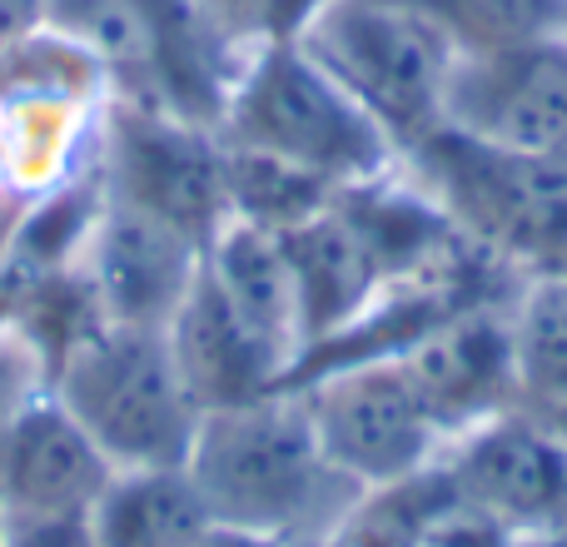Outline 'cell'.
<instances>
[{
  "mask_svg": "<svg viewBox=\"0 0 567 547\" xmlns=\"http://www.w3.org/2000/svg\"><path fill=\"white\" fill-rule=\"evenodd\" d=\"M185 468L215 528L279 547H319L363 493L323 453L299 389L205 413Z\"/></svg>",
  "mask_w": 567,
  "mask_h": 547,
  "instance_id": "1",
  "label": "cell"
},
{
  "mask_svg": "<svg viewBox=\"0 0 567 547\" xmlns=\"http://www.w3.org/2000/svg\"><path fill=\"white\" fill-rule=\"evenodd\" d=\"M6 547H100L90 513H0Z\"/></svg>",
  "mask_w": 567,
  "mask_h": 547,
  "instance_id": "22",
  "label": "cell"
},
{
  "mask_svg": "<svg viewBox=\"0 0 567 547\" xmlns=\"http://www.w3.org/2000/svg\"><path fill=\"white\" fill-rule=\"evenodd\" d=\"M333 195H339V185H329L323 175L284 165L275 155L225 145V199H229V219H239V225L284 235V229L313 219L319 209H329Z\"/></svg>",
  "mask_w": 567,
  "mask_h": 547,
  "instance_id": "19",
  "label": "cell"
},
{
  "mask_svg": "<svg viewBox=\"0 0 567 547\" xmlns=\"http://www.w3.org/2000/svg\"><path fill=\"white\" fill-rule=\"evenodd\" d=\"M199 547H279V543H265V538H249V533H229V528H215Z\"/></svg>",
  "mask_w": 567,
  "mask_h": 547,
  "instance_id": "25",
  "label": "cell"
},
{
  "mask_svg": "<svg viewBox=\"0 0 567 547\" xmlns=\"http://www.w3.org/2000/svg\"><path fill=\"white\" fill-rule=\"evenodd\" d=\"M449 498L439 463L403 483H383V488L359 493L349 513L329 528L319 547H419V533Z\"/></svg>",
  "mask_w": 567,
  "mask_h": 547,
  "instance_id": "20",
  "label": "cell"
},
{
  "mask_svg": "<svg viewBox=\"0 0 567 547\" xmlns=\"http://www.w3.org/2000/svg\"><path fill=\"white\" fill-rule=\"evenodd\" d=\"M205 274L229 299V309H235L293 373V363H299V353H303V319H299V293H293V274H289V259H284L279 235L239 225V219H225L219 235L205 245Z\"/></svg>",
  "mask_w": 567,
  "mask_h": 547,
  "instance_id": "15",
  "label": "cell"
},
{
  "mask_svg": "<svg viewBox=\"0 0 567 547\" xmlns=\"http://www.w3.org/2000/svg\"><path fill=\"white\" fill-rule=\"evenodd\" d=\"M45 25V0H0V55L30 45Z\"/></svg>",
  "mask_w": 567,
  "mask_h": 547,
  "instance_id": "23",
  "label": "cell"
},
{
  "mask_svg": "<svg viewBox=\"0 0 567 547\" xmlns=\"http://www.w3.org/2000/svg\"><path fill=\"white\" fill-rule=\"evenodd\" d=\"M443 130L493 149H567L563 35L458 55L443 100Z\"/></svg>",
  "mask_w": 567,
  "mask_h": 547,
  "instance_id": "9",
  "label": "cell"
},
{
  "mask_svg": "<svg viewBox=\"0 0 567 547\" xmlns=\"http://www.w3.org/2000/svg\"><path fill=\"white\" fill-rule=\"evenodd\" d=\"M100 547H199L215 533L189 468H120L90 508Z\"/></svg>",
  "mask_w": 567,
  "mask_h": 547,
  "instance_id": "16",
  "label": "cell"
},
{
  "mask_svg": "<svg viewBox=\"0 0 567 547\" xmlns=\"http://www.w3.org/2000/svg\"><path fill=\"white\" fill-rule=\"evenodd\" d=\"M215 135L235 149L275 155L284 165L323 175L339 189L399 165L389 135L299 45V35L255 40L239 55Z\"/></svg>",
  "mask_w": 567,
  "mask_h": 547,
  "instance_id": "2",
  "label": "cell"
},
{
  "mask_svg": "<svg viewBox=\"0 0 567 547\" xmlns=\"http://www.w3.org/2000/svg\"><path fill=\"white\" fill-rule=\"evenodd\" d=\"M563 45H567V20H563Z\"/></svg>",
  "mask_w": 567,
  "mask_h": 547,
  "instance_id": "28",
  "label": "cell"
},
{
  "mask_svg": "<svg viewBox=\"0 0 567 547\" xmlns=\"http://www.w3.org/2000/svg\"><path fill=\"white\" fill-rule=\"evenodd\" d=\"M558 543H563V547H567V528H563V538H558Z\"/></svg>",
  "mask_w": 567,
  "mask_h": 547,
  "instance_id": "29",
  "label": "cell"
},
{
  "mask_svg": "<svg viewBox=\"0 0 567 547\" xmlns=\"http://www.w3.org/2000/svg\"><path fill=\"white\" fill-rule=\"evenodd\" d=\"M548 419H553V423H558V429H563V438H567V409H558V413H548Z\"/></svg>",
  "mask_w": 567,
  "mask_h": 547,
  "instance_id": "26",
  "label": "cell"
},
{
  "mask_svg": "<svg viewBox=\"0 0 567 547\" xmlns=\"http://www.w3.org/2000/svg\"><path fill=\"white\" fill-rule=\"evenodd\" d=\"M299 45L389 135L399 159L443 130L453 45L389 0H323L299 25Z\"/></svg>",
  "mask_w": 567,
  "mask_h": 547,
  "instance_id": "5",
  "label": "cell"
},
{
  "mask_svg": "<svg viewBox=\"0 0 567 547\" xmlns=\"http://www.w3.org/2000/svg\"><path fill=\"white\" fill-rule=\"evenodd\" d=\"M293 389L309 409L323 453L363 493L433 468L439 453L449 448L439 419L419 399L399 359H363L343 363V369H323L313 379L293 383Z\"/></svg>",
  "mask_w": 567,
  "mask_h": 547,
  "instance_id": "7",
  "label": "cell"
},
{
  "mask_svg": "<svg viewBox=\"0 0 567 547\" xmlns=\"http://www.w3.org/2000/svg\"><path fill=\"white\" fill-rule=\"evenodd\" d=\"M0 547H6V538H0Z\"/></svg>",
  "mask_w": 567,
  "mask_h": 547,
  "instance_id": "30",
  "label": "cell"
},
{
  "mask_svg": "<svg viewBox=\"0 0 567 547\" xmlns=\"http://www.w3.org/2000/svg\"><path fill=\"white\" fill-rule=\"evenodd\" d=\"M518 389L528 409H567V274H523L508 299Z\"/></svg>",
  "mask_w": 567,
  "mask_h": 547,
  "instance_id": "17",
  "label": "cell"
},
{
  "mask_svg": "<svg viewBox=\"0 0 567 547\" xmlns=\"http://www.w3.org/2000/svg\"><path fill=\"white\" fill-rule=\"evenodd\" d=\"M508 299L468 303V309L439 319L429 333H419L403 353H393L413 379L419 399L429 403V413L439 419L443 438H458L473 423L523 403L508 333Z\"/></svg>",
  "mask_w": 567,
  "mask_h": 547,
  "instance_id": "11",
  "label": "cell"
},
{
  "mask_svg": "<svg viewBox=\"0 0 567 547\" xmlns=\"http://www.w3.org/2000/svg\"><path fill=\"white\" fill-rule=\"evenodd\" d=\"M100 195L165 219L195 245H209L229 219L225 145L199 120L115 95L100 149Z\"/></svg>",
  "mask_w": 567,
  "mask_h": 547,
  "instance_id": "6",
  "label": "cell"
},
{
  "mask_svg": "<svg viewBox=\"0 0 567 547\" xmlns=\"http://www.w3.org/2000/svg\"><path fill=\"white\" fill-rule=\"evenodd\" d=\"M399 165L473 249L518 279L567 239V149H493L439 130Z\"/></svg>",
  "mask_w": 567,
  "mask_h": 547,
  "instance_id": "4",
  "label": "cell"
},
{
  "mask_svg": "<svg viewBox=\"0 0 567 547\" xmlns=\"http://www.w3.org/2000/svg\"><path fill=\"white\" fill-rule=\"evenodd\" d=\"M533 547H563V543H533Z\"/></svg>",
  "mask_w": 567,
  "mask_h": 547,
  "instance_id": "27",
  "label": "cell"
},
{
  "mask_svg": "<svg viewBox=\"0 0 567 547\" xmlns=\"http://www.w3.org/2000/svg\"><path fill=\"white\" fill-rule=\"evenodd\" d=\"M413 20L443 35L453 55H488V50L528 45L563 35L567 0H389Z\"/></svg>",
  "mask_w": 567,
  "mask_h": 547,
  "instance_id": "18",
  "label": "cell"
},
{
  "mask_svg": "<svg viewBox=\"0 0 567 547\" xmlns=\"http://www.w3.org/2000/svg\"><path fill=\"white\" fill-rule=\"evenodd\" d=\"M439 473L463 508L518 543H558L567 528V438L543 409H503L463 429L439 453Z\"/></svg>",
  "mask_w": 567,
  "mask_h": 547,
  "instance_id": "8",
  "label": "cell"
},
{
  "mask_svg": "<svg viewBox=\"0 0 567 547\" xmlns=\"http://www.w3.org/2000/svg\"><path fill=\"white\" fill-rule=\"evenodd\" d=\"M165 339L199 413L235 409V403H249L289 383V363L229 309V299L215 289L205 265H199V279L189 283L185 303L169 319Z\"/></svg>",
  "mask_w": 567,
  "mask_h": 547,
  "instance_id": "13",
  "label": "cell"
},
{
  "mask_svg": "<svg viewBox=\"0 0 567 547\" xmlns=\"http://www.w3.org/2000/svg\"><path fill=\"white\" fill-rule=\"evenodd\" d=\"M60 409L95 438L110 468H185L199 403L175 369L165 329H90L45 383Z\"/></svg>",
  "mask_w": 567,
  "mask_h": 547,
  "instance_id": "3",
  "label": "cell"
},
{
  "mask_svg": "<svg viewBox=\"0 0 567 547\" xmlns=\"http://www.w3.org/2000/svg\"><path fill=\"white\" fill-rule=\"evenodd\" d=\"M110 478V458L50 389L30 393L0 433V513H90Z\"/></svg>",
  "mask_w": 567,
  "mask_h": 547,
  "instance_id": "12",
  "label": "cell"
},
{
  "mask_svg": "<svg viewBox=\"0 0 567 547\" xmlns=\"http://www.w3.org/2000/svg\"><path fill=\"white\" fill-rule=\"evenodd\" d=\"M284 259L293 274V293H299V319H303V353L313 343L343 333L359 323L373 303L383 299V279L373 269L369 249L339 215V205L319 209L313 219L284 229L279 235ZM299 353V359H303Z\"/></svg>",
  "mask_w": 567,
  "mask_h": 547,
  "instance_id": "14",
  "label": "cell"
},
{
  "mask_svg": "<svg viewBox=\"0 0 567 547\" xmlns=\"http://www.w3.org/2000/svg\"><path fill=\"white\" fill-rule=\"evenodd\" d=\"M323 0H265V40L269 35H299V25Z\"/></svg>",
  "mask_w": 567,
  "mask_h": 547,
  "instance_id": "24",
  "label": "cell"
},
{
  "mask_svg": "<svg viewBox=\"0 0 567 547\" xmlns=\"http://www.w3.org/2000/svg\"><path fill=\"white\" fill-rule=\"evenodd\" d=\"M205 245L179 235L155 215L100 195V209L85 229V283L100 303V319L115 329H169L199 279Z\"/></svg>",
  "mask_w": 567,
  "mask_h": 547,
  "instance_id": "10",
  "label": "cell"
},
{
  "mask_svg": "<svg viewBox=\"0 0 567 547\" xmlns=\"http://www.w3.org/2000/svg\"><path fill=\"white\" fill-rule=\"evenodd\" d=\"M419 547H528V543H518L508 528H498V523L483 518V513L463 508V503L449 493L443 508L423 523Z\"/></svg>",
  "mask_w": 567,
  "mask_h": 547,
  "instance_id": "21",
  "label": "cell"
}]
</instances>
